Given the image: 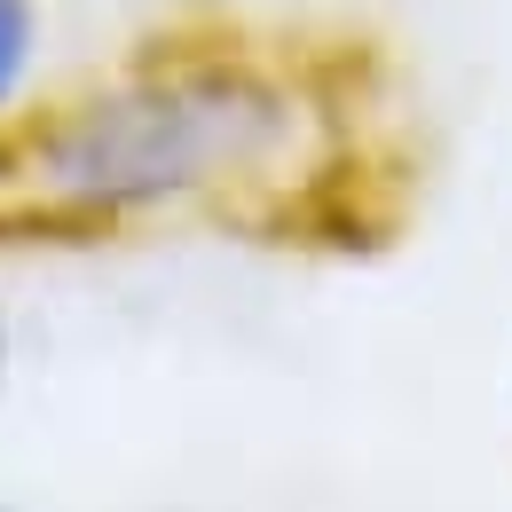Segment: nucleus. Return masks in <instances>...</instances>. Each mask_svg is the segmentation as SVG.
Returning a JSON list of instances; mask_svg holds the SVG:
<instances>
[{
    "instance_id": "obj_4",
    "label": "nucleus",
    "mask_w": 512,
    "mask_h": 512,
    "mask_svg": "<svg viewBox=\"0 0 512 512\" xmlns=\"http://www.w3.org/2000/svg\"><path fill=\"white\" fill-rule=\"evenodd\" d=\"M0 512H24V505H8V497H0Z\"/></svg>"
},
{
    "instance_id": "obj_1",
    "label": "nucleus",
    "mask_w": 512,
    "mask_h": 512,
    "mask_svg": "<svg viewBox=\"0 0 512 512\" xmlns=\"http://www.w3.org/2000/svg\"><path fill=\"white\" fill-rule=\"evenodd\" d=\"M379 127H394L379 32L174 16L0 119V253H87L150 229L300 253L316 182Z\"/></svg>"
},
{
    "instance_id": "obj_2",
    "label": "nucleus",
    "mask_w": 512,
    "mask_h": 512,
    "mask_svg": "<svg viewBox=\"0 0 512 512\" xmlns=\"http://www.w3.org/2000/svg\"><path fill=\"white\" fill-rule=\"evenodd\" d=\"M40 40H48L40 0H0V119L24 111V87L40 71Z\"/></svg>"
},
{
    "instance_id": "obj_3",
    "label": "nucleus",
    "mask_w": 512,
    "mask_h": 512,
    "mask_svg": "<svg viewBox=\"0 0 512 512\" xmlns=\"http://www.w3.org/2000/svg\"><path fill=\"white\" fill-rule=\"evenodd\" d=\"M8 363H16V331H8V308H0V386H8Z\"/></svg>"
}]
</instances>
